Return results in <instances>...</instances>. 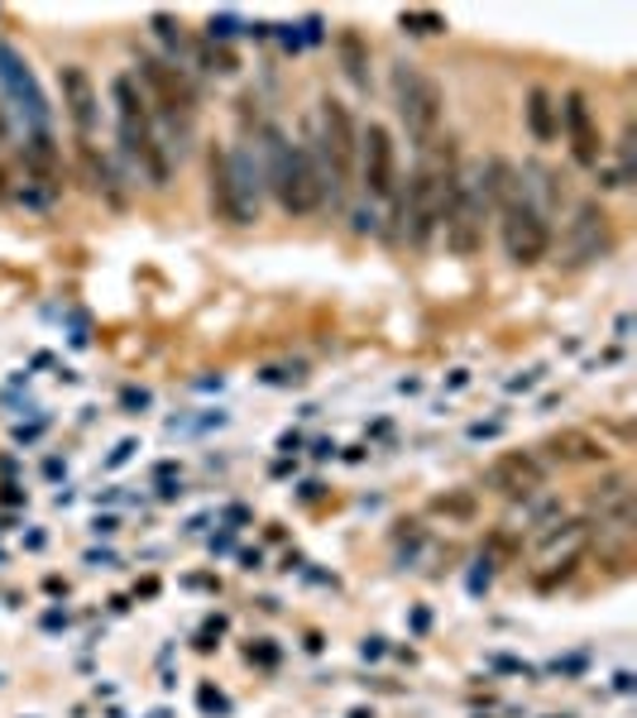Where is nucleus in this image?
I'll use <instances>...</instances> for the list:
<instances>
[{"mask_svg": "<svg viewBox=\"0 0 637 718\" xmlns=\"http://www.w3.org/2000/svg\"><path fill=\"white\" fill-rule=\"evenodd\" d=\"M484 201L499 212V230H503V249L508 259L532 268L551 254V226L547 216H541V206L532 201L528 183H522V173L508 164V158H489L484 168Z\"/></svg>", "mask_w": 637, "mask_h": 718, "instance_id": "1", "label": "nucleus"}, {"mask_svg": "<svg viewBox=\"0 0 637 718\" xmlns=\"http://www.w3.org/2000/svg\"><path fill=\"white\" fill-rule=\"evenodd\" d=\"M268 187L288 216H316L326 201V173L316 154L288 144L278 130H268Z\"/></svg>", "mask_w": 637, "mask_h": 718, "instance_id": "2", "label": "nucleus"}, {"mask_svg": "<svg viewBox=\"0 0 637 718\" xmlns=\"http://www.w3.org/2000/svg\"><path fill=\"white\" fill-rule=\"evenodd\" d=\"M110 101H116V125H120V144L125 154H130V164L145 173L149 187H164L168 183V154L164 144H158V130H154V110L145 101V91L130 72H120L116 82H110Z\"/></svg>", "mask_w": 637, "mask_h": 718, "instance_id": "3", "label": "nucleus"}, {"mask_svg": "<svg viewBox=\"0 0 637 718\" xmlns=\"http://www.w3.org/2000/svg\"><path fill=\"white\" fill-rule=\"evenodd\" d=\"M393 106L403 130L412 135V144L427 154L432 144H441V120H445V91L432 72L412 68V62H398L393 68Z\"/></svg>", "mask_w": 637, "mask_h": 718, "instance_id": "4", "label": "nucleus"}, {"mask_svg": "<svg viewBox=\"0 0 637 718\" xmlns=\"http://www.w3.org/2000/svg\"><path fill=\"white\" fill-rule=\"evenodd\" d=\"M206 178H212V212L231 226L259 220V168H249L245 154L212 149L206 158Z\"/></svg>", "mask_w": 637, "mask_h": 718, "instance_id": "5", "label": "nucleus"}, {"mask_svg": "<svg viewBox=\"0 0 637 718\" xmlns=\"http://www.w3.org/2000/svg\"><path fill=\"white\" fill-rule=\"evenodd\" d=\"M441 173H445V158H422L418 173L408 178L403 187V235L412 249H427L441 230Z\"/></svg>", "mask_w": 637, "mask_h": 718, "instance_id": "6", "label": "nucleus"}, {"mask_svg": "<svg viewBox=\"0 0 637 718\" xmlns=\"http://www.w3.org/2000/svg\"><path fill=\"white\" fill-rule=\"evenodd\" d=\"M139 91H145V101H154L173 125H193L197 116V91L187 82V72L178 62L168 58H139Z\"/></svg>", "mask_w": 637, "mask_h": 718, "instance_id": "7", "label": "nucleus"}, {"mask_svg": "<svg viewBox=\"0 0 637 718\" xmlns=\"http://www.w3.org/2000/svg\"><path fill=\"white\" fill-rule=\"evenodd\" d=\"M0 87H6L14 110L24 116L29 135H49V101H43V91L35 82V68H29L24 53H14L6 39H0Z\"/></svg>", "mask_w": 637, "mask_h": 718, "instance_id": "8", "label": "nucleus"}, {"mask_svg": "<svg viewBox=\"0 0 637 718\" xmlns=\"http://www.w3.org/2000/svg\"><path fill=\"white\" fill-rule=\"evenodd\" d=\"M360 178H364V191H370L374 201H389L398 191V144L389 135V125L370 120V130L360 135Z\"/></svg>", "mask_w": 637, "mask_h": 718, "instance_id": "9", "label": "nucleus"}, {"mask_svg": "<svg viewBox=\"0 0 637 718\" xmlns=\"http://www.w3.org/2000/svg\"><path fill=\"white\" fill-rule=\"evenodd\" d=\"M322 149H326L331 178L345 183L350 173H355V164H360V130H355L350 106L336 101V96H322Z\"/></svg>", "mask_w": 637, "mask_h": 718, "instance_id": "10", "label": "nucleus"}, {"mask_svg": "<svg viewBox=\"0 0 637 718\" xmlns=\"http://www.w3.org/2000/svg\"><path fill=\"white\" fill-rule=\"evenodd\" d=\"M556 116H561V130H566V144H570V158H576L580 168H599V158H604V135H599L595 110H589V96H585V91H566L561 101H556Z\"/></svg>", "mask_w": 637, "mask_h": 718, "instance_id": "11", "label": "nucleus"}, {"mask_svg": "<svg viewBox=\"0 0 637 718\" xmlns=\"http://www.w3.org/2000/svg\"><path fill=\"white\" fill-rule=\"evenodd\" d=\"M58 87H62V110H68L77 139L91 144V135H97V120H101V91H97V82H91V72L77 68V62H62V68H58Z\"/></svg>", "mask_w": 637, "mask_h": 718, "instance_id": "12", "label": "nucleus"}, {"mask_svg": "<svg viewBox=\"0 0 637 718\" xmlns=\"http://www.w3.org/2000/svg\"><path fill=\"white\" fill-rule=\"evenodd\" d=\"M484 484L493 493H508V499H537V493L547 489V465H541L532 451H503L484 470Z\"/></svg>", "mask_w": 637, "mask_h": 718, "instance_id": "13", "label": "nucleus"}, {"mask_svg": "<svg viewBox=\"0 0 637 718\" xmlns=\"http://www.w3.org/2000/svg\"><path fill=\"white\" fill-rule=\"evenodd\" d=\"M585 551H589V527L585 522H566L561 532H551L547 541H541V565H547V570L537 574V584L547 589L556 580H566V574L580 565Z\"/></svg>", "mask_w": 637, "mask_h": 718, "instance_id": "14", "label": "nucleus"}, {"mask_svg": "<svg viewBox=\"0 0 637 718\" xmlns=\"http://www.w3.org/2000/svg\"><path fill=\"white\" fill-rule=\"evenodd\" d=\"M589 508H595V513L609 527L628 532V527H633V479L628 474H609L595 493H589Z\"/></svg>", "mask_w": 637, "mask_h": 718, "instance_id": "15", "label": "nucleus"}, {"mask_svg": "<svg viewBox=\"0 0 637 718\" xmlns=\"http://www.w3.org/2000/svg\"><path fill=\"white\" fill-rule=\"evenodd\" d=\"M570 235H576V259H599L604 249L614 245V235H609V216H604V206L599 201H585L580 212H576V226H570Z\"/></svg>", "mask_w": 637, "mask_h": 718, "instance_id": "16", "label": "nucleus"}, {"mask_svg": "<svg viewBox=\"0 0 637 718\" xmlns=\"http://www.w3.org/2000/svg\"><path fill=\"white\" fill-rule=\"evenodd\" d=\"M547 451H551L556 460H566V465H595V460L609 455V451H604V441L589 436V431H580V426L556 431V436L547 441Z\"/></svg>", "mask_w": 637, "mask_h": 718, "instance_id": "17", "label": "nucleus"}, {"mask_svg": "<svg viewBox=\"0 0 637 718\" xmlns=\"http://www.w3.org/2000/svg\"><path fill=\"white\" fill-rule=\"evenodd\" d=\"M522 120H528V135H532L537 144H556V135H561V116H556V96H551L547 87H532V91H528Z\"/></svg>", "mask_w": 637, "mask_h": 718, "instance_id": "18", "label": "nucleus"}, {"mask_svg": "<svg viewBox=\"0 0 637 718\" xmlns=\"http://www.w3.org/2000/svg\"><path fill=\"white\" fill-rule=\"evenodd\" d=\"M336 53H341V68H345V77L355 87H370V43H364L355 29H341V39H336Z\"/></svg>", "mask_w": 637, "mask_h": 718, "instance_id": "19", "label": "nucleus"}, {"mask_svg": "<svg viewBox=\"0 0 637 718\" xmlns=\"http://www.w3.org/2000/svg\"><path fill=\"white\" fill-rule=\"evenodd\" d=\"M398 24L412 29V35H441V29H445V20L437 10H403V14H398Z\"/></svg>", "mask_w": 637, "mask_h": 718, "instance_id": "20", "label": "nucleus"}, {"mask_svg": "<svg viewBox=\"0 0 637 718\" xmlns=\"http://www.w3.org/2000/svg\"><path fill=\"white\" fill-rule=\"evenodd\" d=\"M206 35H212V43H226L241 35V20H235V14H212V20H206Z\"/></svg>", "mask_w": 637, "mask_h": 718, "instance_id": "21", "label": "nucleus"}, {"mask_svg": "<svg viewBox=\"0 0 637 718\" xmlns=\"http://www.w3.org/2000/svg\"><path fill=\"white\" fill-rule=\"evenodd\" d=\"M154 29H158V39H164L173 53H183V24H173V14H154Z\"/></svg>", "mask_w": 637, "mask_h": 718, "instance_id": "22", "label": "nucleus"}, {"mask_svg": "<svg viewBox=\"0 0 637 718\" xmlns=\"http://www.w3.org/2000/svg\"><path fill=\"white\" fill-rule=\"evenodd\" d=\"M437 513H451V518H474V499H470V493H451V499H437Z\"/></svg>", "mask_w": 637, "mask_h": 718, "instance_id": "23", "label": "nucleus"}, {"mask_svg": "<svg viewBox=\"0 0 637 718\" xmlns=\"http://www.w3.org/2000/svg\"><path fill=\"white\" fill-rule=\"evenodd\" d=\"M0 135H6V120H0Z\"/></svg>", "mask_w": 637, "mask_h": 718, "instance_id": "24", "label": "nucleus"}]
</instances>
